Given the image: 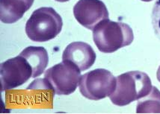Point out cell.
<instances>
[{"label": "cell", "instance_id": "cell-1", "mask_svg": "<svg viewBox=\"0 0 160 114\" xmlns=\"http://www.w3.org/2000/svg\"><path fill=\"white\" fill-rule=\"evenodd\" d=\"M93 39L100 52L110 54L130 45L134 35L129 25L107 19L93 29Z\"/></svg>", "mask_w": 160, "mask_h": 114}, {"label": "cell", "instance_id": "cell-2", "mask_svg": "<svg viewBox=\"0 0 160 114\" xmlns=\"http://www.w3.org/2000/svg\"><path fill=\"white\" fill-rule=\"evenodd\" d=\"M152 87L151 80L146 73L128 72L118 76L115 90L109 98L114 104L122 107L146 96Z\"/></svg>", "mask_w": 160, "mask_h": 114}, {"label": "cell", "instance_id": "cell-3", "mask_svg": "<svg viewBox=\"0 0 160 114\" xmlns=\"http://www.w3.org/2000/svg\"><path fill=\"white\" fill-rule=\"evenodd\" d=\"M63 21L55 9L50 7H40L26 22V33L34 42L43 43L54 39L59 35Z\"/></svg>", "mask_w": 160, "mask_h": 114}, {"label": "cell", "instance_id": "cell-4", "mask_svg": "<svg viewBox=\"0 0 160 114\" xmlns=\"http://www.w3.org/2000/svg\"><path fill=\"white\" fill-rule=\"evenodd\" d=\"M115 77L107 69L91 70L80 78V93L90 100L98 101L109 97L115 91Z\"/></svg>", "mask_w": 160, "mask_h": 114}, {"label": "cell", "instance_id": "cell-5", "mask_svg": "<svg viewBox=\"0 0 160 114\" xmlns=\"http://www.w3.org/2000/svg\"><path fill=\"white\" fill-rule=\"evenodd\" d=\"M80 78L81 71L68 60H62L44 73V78L51 85L55 93L59 96L73 93L79 84Z\"/></svg>", "mask_w": 160, "mask_h": 114}, {"label": "cell", "instance_id": "cell-6", "mask_svg": "<svg viewBox=\"0 0 160 114\" xmlns=\"http://www.w3.org/2000/svg\"><path fill=\"white\" fill-rule=\"evenodd\" d=\"M1 91L20 87L33 76V70L26 58L20 55L1 64Z\"/></svg>", "mask_w": 160, "mask_h": 114}, {"label": "cell", "instance_id": "cell-7", "mask_svg": "<svg viewBox=\"0 0 160 114\" xmlns=\"http://www.w3.org/2000/svg\"><path fill=\"white\" fill-rule=\"evenodd\" d=\"M73 14L79 24L92 30L108 19V11L101 0H79L73 7Z\"/></svg>", "mask_w": 160, "mask_h": 114}, {"label": "cell", "instance_id": "cell-8", "mask_svg": "<svg viewBox=\"0 0 160 114\" xmlns=\"http://www.w3.org/2000/svg\"><path fill=\"white\" fill-rule=\"evenodd\" d=\"M63 60L73 63L80 71H85L93 66L96 60V53L91 45L84 42H73L64 49Z\"/></svg>", "mask_w": 160, "mask_h": 114}, {"label": "cell", "instance_id": "cell-9", "mask_svg": "<svg viewBox=\"0 0 160 114\" xmlns=\"http://www.w3.org/2000/svg\"><path fill=\"white\" fill-rule=\"evenodd\" d=\"M33 2V0H1V21L5 24L14 23L23 17Z\"/></svg>", "mask_w": 160, "mask_h": 114}, {"label": "cell", "instance_id": "cell-10", "mask_svg": "<svg viewBox=\"0 0 160 114\" xmlns=\"http://www.w3.org/2000/svg\"><path fill=\"white\" fill-rule=\"evenodd\" d=\"M27 60L33 70L32 78L38 77L43 73L49 63L47 51L41 46H28L20 53Z\"/></svg>", "mask_w": 160, "mask_h": 114}, {"label": "cell", "instance_id": "cell-11", "mask_svg": "<svg viewBox=\"0 0 160 114\" xmlns=\"http://www.w3.org/2000/svg\"><path fill=\"white\" fill-rule=\"evenodd\" d=\"M137 113H160V91L152 87L146 96L140 98L137 104Z\"/></svg>", "mask_w": 160, "mask_h": 114}, {"label": "cell", "instance_id": "cell-12", "mask_svg": "<svg viewBox=\"0 0 160 114\" xmlns=\"http://www.w3.org/2000/svg\"><path fill=\"white\" fill-rule=\"evenodd\" d=\"M151 20L154 32L160 39V0H157L154 4L152 11Z\"/></svg>", "mask_w": 160, "mask_h": 114}, {"label": "cell", "instance_id": "cell-13", "mask_svg": "<svg viewBox=\"0 0 160 114\" xmlns=\"http://www.w3.org/2000/svg\"><path fill=\"white\" fill-rule=\"evenodd\" d=\"M157 80L160 82V66L159 67V69L157 70Z\"/></svg>", "mask_w": 160, "mask_h": 114}, {"label": "cell", "instance_id": "cell-14", "mask_svg": "<svg viewBox=\"0 0 160 114\" xmlns=\"http://www.w3.org/2000/svg\"><path fill=\"white\" fill-rule=\"evenodd\" d=\"M56 2H65L69 1V0H55Z\"/></svg>", "mask_w": 160, "mask_h": 114}, {"label": "cell", "instance_id": "cell-15", "mask_svg": "<svg viewBox=\"0 0 160 114\" xmlns=\"http://www.w3.org/2000/svg\"><path fill=\"white\" fill-rule=\"evenodd\" d=\"M141 1H143V2H151V1H153V0H141Z\"/></svg>", "mask_w": 160, "mask_h": 114}, {"label": "cell", "instance_id": "cell-16", "mask_svg": "<svg viewBox=\"0 0 160 114\" xmlns=\"http://www.w3.org/2000/svg\"><path fill=\"white\" fill-rule=\"evenodd\" d=\"M33 1H34V0H33Z\"/></svg>", "mask_w": 160, "mask_h": 114}]
</instances>
